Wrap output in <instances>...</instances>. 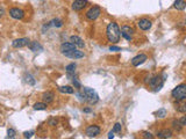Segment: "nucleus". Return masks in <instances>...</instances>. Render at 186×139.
I'll list each match as a JSON object with an SVG mask.
<instances>
[{
	"label": "nucleus",
	"instance_id": "f257e3e1",
	"mask_svg": "<svg viewBox=\"0 0 186 139\" xmlns=\"http://www.w3.org/2000/svg\"><path fill=\"white\" fill-rule=\"evenodd\" d=\"M106 37H107L108 42H111L112 44H116L120 41L121 30H120V28H119L116 22L108 23L107 28H106Z\"/></svg>",
	"mask_w": 186,
	"mask_h": 139
},
{
	"label": "nucleus",
	"instance_id": "f03ea898",
	"mask_svg": "<svg viewBox=\"0 0 186 139\" xmlns=\"http://www.w3.org/2000/svg\"><path fill=\"white\" fill-rule=\"evenodd\" d=\"M165 78H166V74H165V73L163 74V78H162V77H159V75L150 77L148 84H149V86H150L151 88H154V91L157 92V91H159L162 87H163V85H164V81H165Z\"/></svg>",
	"mask_w": 186,
	"mask_h": 139
},
{
	"label": "nucleus",
	"instance_id": "7ed1b4c3",
	"mask_svg": "<svg viewBox=\"0 0 186 139\" xmlns=\"http://www.w3.org/2000/svg\"><path fill=\"white\" fill-rule=\"evenodd\" d=\"M171 96L177 101L186 100V84H180L171 92Z\"/></svg>",
	"mask_w": 186,
	"mask_h": 139
},
{
	"label": "nucleus",
	"instance_id": "20e7f679",
	"mask_svg": "<svg viewBox=\"0 0 186 139\" xmlns=\"http://www.w3.org/2000/svg\"><path fill=\"white\" fill-rule=\"evenodd\" d=\"M83 93L85 95V100L86 102H88L90 104H95V103L99 101V95L97 94V92L92 89V88H88V87H85L83 88Z\"/></svg>",
	"mask_w": 186,
	"mask_h": 139
},
{
	"label": "nucleus",
	"instance_id": "39448f33",
	"mask_svg": "<svg viewBox=\"0 0 186 139\" xmlns=\"http://www.w3.org/2000/svg\"><path fill=\"white\" fill-rule=\"evenodd\" d=\"M77 47L74 45L73 43L71 42H64L61 44V48H59V51H61V54H63V56H65V57H70L71 54H73L74 51L77 50Z\"/></svg>",
	"mask_w": 186,
	"mask_h": 139
},
{
	"label": "nucleus",
	"instance_id": "423d86ee",
	"mask_svg": "<svg viewBox=\"0 0 186 139\" xmlns=\"http://www.w3.org/2000/svg\"><path fill=\"white\" fill-rule=\"evenodd\" d=\"M100 14H101V8H100L99 6H93L87 11L86 14H85V16H86L87 20L94 21V20H97V19L99 18Z\"/></svg>",
	"mask_w": 186,
	"mask_h": 139
},
{
	"label": "nucleus",
	"instance_id": "0eeeda50",
	"mask_svg": "<svg viewBox=\"0 0 186 139\" xmlns=\"http://www.w3.org/2000/svg\"><path fill=\"white\" fill-rule=\"evenodd\" d=\"M100 131H101L100 127L95 125V124H93V125H88V127H86V130H85V133H86L87 137H90V138H93V137H97V136H99Z\"/></svg>",
	"mask_w": 186,
	"mask_h": 139
},
{
	"label": "nucleus",
	"instance_id": "6e6552de",
	"mask_svg": "<svg viewBox=\"0 0 186 139\" xmlns=\"http://www.w3.org/2000/svg\"><path fill=\"white\" fill-rule=\"evenodd\" d=\"M9 15H11V18L15 19V20H22L25 18V11L19 7H13L9 9Z\"/></svg>",
	"mask_w": 186,
	"mask_h": 139
},
{
	"label": "nucleus",
	"instance_id": "1a4fd4ad",
	"mask_svg": "<svg viewBox=\"0 0 186 139\" xmlns=\"http://www.w3.org/2000/svg\"><path fill=\"white\" fill-rule=\"evenodd\" d=\"M29 43H30L29 38L22 37V38H16V40H14L12 42V45H13V48H15V49H21V48H25V47H28Z\"/></svg>",
	"mask_w": 186,
	"mask_h": 139
},
{
	"label": "nucleus",
	"instance_id": "9d476101",
	"mask_svg": "<svg viewBox=\"0 0 186 139\" xmlns=\"http://www.w3.org/2000/svg\"><path fill=\"white\" fill-rule=\"evenodd\" d=\"M121 35L127 40V41H131V38H133V35H134V29L129 27V26H123L122 28H121Z\"/></svg>",
	"mask_w": 186,
	"mask_h": 139
},
{
	"label": "nucleus",
	"instance_id": "9b49d317",
	"mask_svg": "<svg viewBox=\"0 0 186 139\" xmlns=\"http://www.w3.org/2000/svg\"><path fill=\"white\" fill-rule=\"evenodd\" d=\"M148 59V57H147V54H137V56H135L133 59H131V65L133 66H140V65H142L144 61Z\"/></svg>",
	"mask_w": 186,
	"mask_h": 139
},
{
	"label": "nucleus",
	"instance_id": "f8f14e48",
	"mask_svg": "<svg viewBox=\"0 0 186 139\" xmlns=\"http://www.w3.org/2000/svg\"><path fill=\"white\" fill-rule=\"evenodd\" d=\"M87 4H88V1L87 0H73V2H72V9L76 11V12H79L81 9H84L85 7L87 6Z\"/></svg>",
	"mask_w": 186,
	"mask_h": 139
},
{
	"label": "nucleus",
	"instance_id": "ddd939ff",
	"mask_svg": "<svg viewBox=\"0 0 186 139\" xmlns=\"http://www.w3.org/2000/svg\"><path fill=\"white\" fill-rule=\"evenodd\" d=\"M137 26H138V28L141 29V30H149L150 28H151V26H152V22L149 20V19H145L143 18L141 19L138 22H137Z\"/></svg>",
	"mask_w": 186,
	"mask_h": 139
},
{
	"label": "nucleus",
	"instance_id": "4468645a",
	"mask_svg": "<svg viewBox=\"0 0 186 139\" xmlns=\"http://www.w3.org/2000/svg\"><path fill=\"white\" fill-rule=\"evenodd\" d=\"M172 134L173 133H172V131L170 129H163V130H159L157 132V137L162 139H167V138H171Z\"/></svg>",
	"mask_w": 186,
	"mask_h": 139
},
{
	"label": "nucleus",
	"instance_id": "2eb2a0df",
	"mask_svg": "<svg viewBox=\"0 0 186 139\" xmlns=\"http://www.w3.org/2000/svg\"><path fill=\"white\" fill-rule=\"evenodd\" d=\"M28 48L30 51L33 52H40V51H42L43 50V47L40 44V42H37V41H34V42H30L28 44Z\"/></svg>",
	"mask_w": 186,
	"mask_h": 139
},
{
	"label": "nucleus",
	"instance_id": "dca6fc26",
	"mask_svg": "<svg viewBox=\"0 0 186 139\" xmlns=\"http://www.w3.org/2000/svg\"><path fill=\"white\" fill-rule=\"evenodd\" d=\"M70 42L73 43L77 48L81 49V48H84V47H85V43H84V41H83L79 36H74V35H73V36H71V37H70Z\"/></svg>",
	"mask_w": 186,
	"mask_h": 139
},
{
	"label": "nucleus",
	"instance_id": "f3484780",
	"mask_svg": "<svg viewBox=\"0 0 186 139\" xmlns=\"http://www.w3.org/2000/svg\"><path fill=\"white\" fill-rule=\"evenodd\" d=\"M54 97H55V94L52 92H45L42 94V101L48 104V103H51L54 101Z\"/></svg>",
	"mask_w": 186,
	"mask_h": 139
},
{
	"label": "nucleus",
	"instance_id": "a211bd4d",
	"mask_svg": "<svg viewBox=\"0 0 186 139\" xmlns=\"http://www.w3.org/2000/svg\"><path fill=\"white\" fill-rule=\"evenodd\" d=\"M57 89L63 94H73L74 93V89L71 86H59V87H57Z\"/></svg>",
	"mask_w": 186,
	"mask_h": 139
},
{
	"label": "nucleus",
	"instance_id": "6ab92c4d",
	"mask_svg": "<svg viewBox=\"0 0 186 139\" xmlns=\"http://www.w3.org/2000/svg\"><path fill=\"white\" fill-rule=\"evenodd\" d=\"M173 7L177 11H184L186 8V1L185 0H176L173 2Z\"/></svg>",
	"mask_w": 186,
	"mask_h": 139
},
{
	"label": "nucleus",
	"instance_id": "aec40b11",
	"mask_svg": "<svg viewBox=\"0 0 186 139\" xmlns=\"http://www.w3.org/2000/svg\"><path fill=\"white\" fill-rule=\"evenodd\" d=\"M84 57H85V54H84L83 51H80V50H76L69 58H71V59H80V58H84Z\"/></svg>",
	"mask_w": 186,
	"mask_h": 139
},
{
	"label": "nucleus",
	"instance_id": "412c9836",
	"mask_svg": "<svg viewBox=\"0 0 186 139\" xmlns=\"http://www.w3.org/2000/svg\"><path fill=\"white\" fill-rule=\"evenodd\" d=\"M34 110H47L48 108V104L45 102H36L33 106Z\"/></svg>",
	"mask_w": 186,
	"mask_h": 139
},
{
	"label": "nucleus",
	"instance_id": "4be33fe9",
	"mask_svg": "<svg viewBox=\"0 0 186 139\" xmlns=\"http://www.w3.org/2000/svg\"><path fill=\"white\" fill-rule=\"evenodd\" d=\"M156 116L158 117V118H165L167 116V111L165 108H161L158 109L157 111H156Z\"/></svg>",
	"mask_w": 186,
	"mask_h": 139
},
{
	"label": "nucleus",
	"instance_id": "5701e85b",
	"mask_svg": "<svg viewBox=\"0 0 186 139\" xmlns=\"http://www.w3.org/2000/svg\"><path fill=\"white\" fill-rule=\"evenodd\" d=\"M50 24L54 26V27H56V28H61V27H63V21L61 19H54V20L50 22Z\"/></svg>",
	"mask_w": 186,
	"mask_h": 139
},
{
	"label": "nucleus",
	"instance_id": "b1692460",
	"mask_svg": "<svg viewBox=\"0 0 186 139\" xmlns=\"http://www.w3.org/2000/svg\"><path fill=\"white\" fill-rule=\"evenodd\" d=\"M113 131L116 133H121V131H122V125H121V123H115L114 127H113Z\"/></svg>",
	"mask_w": 186,
	"mask_h": 139
},
{
	"label": "nucleus",
	"instance_id": "393cba45",
	"mask_svg": "<svg viewBox=\"0 0 186 139\" xmlns=\"http://www.w3.org/2000/svg\"><path fill=\"white\" fill-rule=\"evenodd\" d=\"M72 84H73V87H74V88H77V89H81V84H80V81H79V80H78L77 78L72 80Z\"/></svg>",
	"mask_w": 186,
	"mask_h": 139
},
{
	"label": "nucleus",
	"instance_id": "a878e982",
	"mask_svg": "<svg viewBox=\"0 0 186 139\" xmlns=\"http://www.w3.org/2000/svg\"><path fill=\"white\" fill-rule=\"evenodd\" d=\"M26 81L29 84V85H35V80H34V78L31 77V75H26Z\"/></svg>",
	"mask_w": 186,
	"mask_h": 139
},
{
	"label": "nucleus",
	"instance_id": "bb28decb",
	"mask_svg": "<svg viewBox=\"0 0 186 139\" xmlns=\"http://www.w3.org/2000/svg\"><path fill=\"white\" fill-rule=\"evenodd\" d=\"M15 137V130L14 129H8L7 131V138H14Z\"/></svg>",
	"mask_w": 186,
	"mask_h": 139
},
{
	"label": "nucleus",
	"instance_id": "cd10ccee",
	"mask_svg": "<svg viewBox=\"0 0 186 139\" xmlns=\"http://www.w3.org/2000/svg\"><path fill=\"white\" fill-rule=\"evenodd\" d=\"M178 121H179V124L181 127H186V114L184 116H181Z\"/></svg>",
	"mask_w": 186,
	"mask_h": 139
},
{
	"label": "nucleus",
	"instance_id": "c85d7f7f",
	"mask_svg": "<svg viewBox=\"0 0 186 139\" xmlns=\"http://www.w3.org/2000/svg\"><path fill=\"white\" fill-rule=\"evenodd\" d=\"M178 111H180V113H184V114H186V101L180 107H178V109H177Z\"/></svg>",
	"mask_w": 186,
	"mask_h": 139
},
{
	"label": "nucleus",
	"instance_id": "c756f323",
	"mask_svg": "<svg viewBox=\"0 0 186 139\" xmlns=\"http://www.w3.org/2000/svg\"><path fill=\"white\" fill-rule=\"evenodd\" d=\"M172 125H173L174 129H177L178 131H179L180 129H181V125L179 124V121H176V120H174V121L172 122Z\"/></svg>",
	"mask_w": 186,
	"mask_h": 139
},
{
	"label": "nucleus",
	"instance_id": "7c9ffc66",
	"mask_svg": "<svg viewBox=\"0 0 186 139\" xmlns=\"http://www.w3.org/2000/svg\"><path fill=\"white\" fill-rule=\"evenodd\" d=\"M122 49L120 47H115V45H111L109 47V51H113V52H118V51H121Z\"/></svg>",
	"mask_w": 186,
	"mask_h": 139
},
{
	"label": "nucleus",
	"instance_id": "2f4dec72",
	"mask_svg": "<svg viewBox=\"0 0 186 139\" xmlns=\"http://www.w3.org/2000/svg\"><path fill=\"white\" fill-rule=\"evenodd\" d=\"M143 138L152 139V138H154V136H152V134H151L150 132H147V131H144V132H143Z\"/></svg>",
	"mask_w": 186,
	"mask_h": 139
},
{
	"label": "nucleus",
	"instance_id": "473e14b6",
	"mask_svg": "<svg viewBox=\"0 0 186 139\" xmlns=\"http://www.w3.org/2000/svg\"><path fill=\"white\" fill-rule=\"evenodd\" d=\"M33 133H34V131H30V132H25V133H23V137H25V138H30L31 136H33Z\"/></svg>",
	"mask_w": 186,
	"mask_h": 139
},
{
	"label": "nucleus",
	"instance_id": "72a5a7b5",
	"mask_svg": "<svg viewBox=\"0 0 186 139\" xmlns=\"http://www.w3.org/2000/svg\"><path fill=\"white\" fill-rule=\"evenodd\" d=\"M4 14H5V9H4V7L0 6V18H2Z\"/></svg>",
	"mask_w": 186,
	"mask_h": 139
},
{
	"label": "nucleus",
	"instance_id": "f704fd0d",
	"mask_svg": "<svg viewBox=\"0 0 186 139\" xmlns=\"http://www.w3.org/2000/svg\"><path fill=\"white\" fill-rule=\"evenodd\" d=\"M49 124H50V125H52V127H54V125H56V124H57V121H55V120H50V121H49Z\"/></svg>",
	"mask_w": 186,
	"mask_h": 139
},
{
	"label": "nucleus",
	"instance_id": "c9c22d12",
	"mask_svg": "<svg viewBox=\"0 0 186 139\" xmlns=\"http://www.w3.org/2000/svg\"><path fill=\"white\" fill-rule=\"evenodd\" d=\"M113 133H114V131H111V132L108 133V138H114V134Z\"/></svg>",
	"mask_w": 186,
	"mask_h": 139
},
{
	"label": "nucleus",
	"instance_id": "e433bc0d",
	"mask_svg": "<svg viewBox=\"0 0 186 139\" xmlns=\"http://www.w3.org/2000/svg\"><path fill=\"white\" fill-rule=\"evenodd\" d=\"M84 113H91V109H90V108H85V109H84Z\"/></svg>",
	"mask_w": 186,
	"mask_h": 139
},
{
	"label": "nucleus",
	"instance_id": "4c0bfd02",
	"mask_svg": "<svg viewBox=\"0 0 186 139\" xmlns=\"http://www.w3.org/2000/svg\"><path fill=\"white\" fill-rule=\"evenodd\" d=\"M185 26H186V19H185Z\"/></svg>",
	"mask_w": 186,
	"mask_h": 139
}]
</instances>
